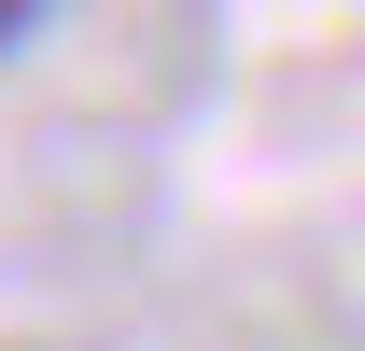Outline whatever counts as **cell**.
Returning a JSON list of instances; mask_svg holds the SVG:
<instances>
[{
  "mask_svg": "<svg viewBox=\"0 0 365 351\" xmlns=\"http://www.w3.org/2000/svg\"><path fill=\"white\" fill-rule=\"evenodd\" d=\"M0 43H29V0H0Z\"/></svg>",
  "mask_w": 365,
  "mask_h": 351,
  "instance_id": "obj_1",
  "label": "cell"
}]
</instances>
